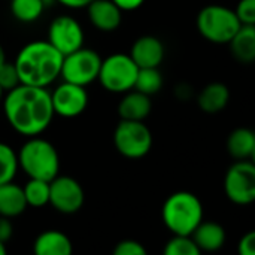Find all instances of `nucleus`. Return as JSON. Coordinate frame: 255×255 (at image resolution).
I'll return each instance as SVG.
<instances>
[{
	"mask_svg": "<svg viewBox=\"0 0 255 255\" xmlns=\"http://www.w3.org/2000/svg\"><path fill=\"white\" fill-rule=\"evenodd\" d=\"M18 169L16 152L7 143L0 142V184L13 181Z\"/></svg>",
	"mask_w": 255,
	"mask_h": 255,
	"instance_id": "obj_25",
	"label": "nucleus"
},
{
	"mask_svg": "<svg viewBox=\"0 0 255 255\" xmlns=\"http://www.w3.org/2000/svg\"><path fill=\"white\" fill-rule=\"evenodd\" d=\"M12 233H13L12 223L9 221V218L0 215V242L6 245V242L12 238Z\"/></svg>",
	"mask_w": 255,
	"mask_h": 255,
	"instance_id": "obj_31",
	"label": "nucleus"
},
{
	"mask_svg": "<svg viewBox=\"0 0 255 255\" xmlns=\"http://www.w3.org/2000/svg\"><path fill=\"white\" fill-rule=\"evenodd\" d=\"M46 40L64 57L84 46V30L75 18L60 15L51 21Z\"/></svg>",
	"mask_w": 255,
	"mask_h": 255,
	"instance_id": "obj_11",
	"label": "nucleus"
},
{
	"mask_svg": "<svg viewBox=\"0 0 255 255\" xmlns=\"http://www.w3.org/2000/svg\"><path fill=\"white\" fill-rule=\"evenodd\" d=\"M239 255H255V232L245 233L238 244Z\"/></svg>",
	"mask_w": 255,
	"mask_h": 255,
	"instance_id": "obj_30",
	"label": "nucleus"
},
{
	"mask_svg": "<svg viewBox=\"0 0 255 255\" xmlns=\"http://www.w3.org/2000/svg\"><path fill=\"white\" fill-rule=\"evenodd\" d=\"M3 94H4V91L1 90V87H0V102L3 100Z\"/></svg>",
	"mask_w": 255,
	"mask_h": 255,
	"instance_id": "obj_36",
	"label": "nucleus"
},
{
	"mask_svg": "<svg viewBox=\"0 0 255 255\" xmlns=\"http://www.w3.org/2000/svg\"><path fill=\"white\" fill-rule=\"evenodd\" d=\"M87 10L91 24L100 31H115L123 22V10L112 0H91Z\"/></svg>",
	"mask_w": 255,
	"mask_h": 255,
	"instance_id": "obj_14",
	"label": "nucleus"
},
{
	"mask_svg": "<svg viewBox=\"0 0 255 255\" xmlns=\"http://www.w3.org/2000/svg\"><path fill=\"white\" fill-rule=\"evenodd\" d=\"M200 253H215L226 244V230L214 221H203L190 235Z\"/></svg>",
	"mask_w": 255,
	"mask_h": 255,
	"instance_id": "obj_16",
	"label": "nucleus"
},
{
	"mask_svg": "<svg viewBox=\"0 0 255 255\" xmlns=\"http://www.w3.org/2000/svg\"><path fill=\"white\" fill-rule=\"evenodd\" d=\"M233 57L245 64L255 60V25H241L229 42Z\"/></svg>",
	"mask_w": 255,
	"mask_h": 255,
	"instance_id": "obj_20",
	"label": "nucleus"
},
{
	"mask_svg": "<svg viewBox=\"0 0 255 255\" xmlns=\"http://www.w3.org/2000/svg\"><path fill=\"white\" fill-rule=\"evenodd\" d=\"M3 109L9 126L27 137L43 133L55 115L51 93L45 87L25 84H19L6 93Z\"/></svg>",
	"mask_w": 255,
	"mask_h": 255,
	"instance_id": "obj_1",
	"label": "nucleus"
},
{
	"mask_svg": "<svg viewBox=\"0 0 255 255\" xmlns=\"http://www.w3.org/2000/svg\"><path fill=\"white\" fill-rule=\"evenodd\" d=\"M88 93L85 87L63 81L52 93L51 102L54 114L63 118L79 117L88 106Z\"/></svg>",
	"mask_w": 255,
	"mask_h": 255,
	"instance_id": "obj_12",
	"label": "nucleus"
},
{
	"mask_svg": "<svg viewBox=\"0 0 255 255\" xmlns=\"http://www.w3.org/2000/svg\"><path fill=\"white\" fill-rule=\"evenodd\" d=\"M227 151L236 160H250L255 154V134L247 127L235 128L227 137Z\"/></svg>",
	"mask_w": 255,
	"mask_h": 255,
	"instance_id": "obj_21",
	"label": "nucleus"
},
{
	"mask_svg": "<svg viewBox=\"0 0 255 255\" xmlns=\"http://www.w3.org/2000/svg\"><path fill=\"white\" fill-rule=\"evenodd\" d=\"M22 187L13 184V181L0 184V215L6 218H15L27 209Z\"/></svg>",
	"mask_w": 255,
	"mask_h": 255,
	"instance_id": "obj_19",
	"label": "nucleus"
},
{
	"mask_svg": "<svg viewBox=\"0 0 255 255\" xmlns=\"http://www.w3.org/2000/svg\"><path fill=\"white\" fill-rule=\"evenodd\" d=\"M163 88V75L158 67H139L133 90L146 96L157 94Z\"/></svg>",
	"mask_w": 255,
	"mask_h": 255,
	"instance_id": "obj_22",
	"label": "nucleus"
},
{
	"mask_svg": "<svg viewBox=\"0 0 255 255\" xmlns=\"http://www.w3.org/2000/svg\"><path fill=\"white\" fill-rule=\"evenodd\" d=\"M117 151L130 160L145 157L152 148V133L143 121L121 120L114 131Z\"/></svg>",
	"mask_w": 255,
	"mask_h": 255,
	"instance_id": "obj_7",
	"label": "nucleus"
},
{
	"mask_svg": "<svg viewBox=\"0 0 255 255\" xmlns=\"http://www.w3.org/2000/svg\"><path fill=\"white\" fill-rule=\"evenodd\" d=\"M123 94L124 97L118 103L120 118L130 121H145V118L151 114L152 109L151 97L133 88Z\"/></svg>",
	"mask_w": 255,
	"mask_h": 255,
	"instance_id": "obj_15",
	"label": "nucleus"
},
{
	"mask_svg": "<svg viewBox=\"0 0 255 255\" xmlns=\"http://www.w3.org/2000/svg\"><path fill=\"white\" fill-rule=\"evenodd\" d=\"M100 64L102 57L97 51L81 46L63 57L60 76L63 81L87 87L97 79Z\"/></svg>",
	"mask_w": 255,
	"mask_h": 255,
	"instance_id": "obj_8",
	"label": "nucleus"
},
{
	"mask_svg": "<svg viewBox=\"0 0 255 255\" xmlns=\"http://www.w3.org/2000/svg\"><path fill=\"white\" fill-rule=\"evenodd\" d=\"M61 63L63 55L48 40L27 43L13 61L21 84L45 88L60 76Z\"/></svg>",
	"mask_w": 255,
	"mask_h": 255,
	"instance_id": "obj_2",
	"label": "nucleus"
},
{
	"mask_svg": "<svg viewBox=\"0 0 255 255\" xmlns=\"http://www.w3.org/2000/svg\"><path fill=\"white\" fill-rule=\"evenodd\" d=\"M18 167L28 178L52 181L60 172V157L55 146L39 136H30L16 152Z\"/></svg>",
	"mask_w": 255,
	"mask_h": 255,
	"instance_id": "obj_3",
	"label": "nucleus"
},
{
	"mask_svg": "<svg viewBox=\"0 0 255 255\" xmlns=\"http://www.w3.org/2000/svg\"><path fill=\"white\" fill-rule=\"evenodd\" d=\"M57 1L66 7H70V9H82L91 3V0H57Z\"/></svg>",
	"mask_w": 255,
	"mask_h": 255,
	"instance_id": "obj_33",
	"label": "nucleus"
},
{
	"mask_svg": "<svg viewBox=\"0 0 255 255\" xmlns=\"http://www.w3.org/2000/svg\"><path fill=\"white\" fill-rule=\"evenodd\" d=\"M241 25L235 10L223 4L205 6L197 15L199 33L212 43H229Z\"/></svg>",
	"mask_w": 255,
	"mask_h": 255,
	"instance_id": "obj_5",
	"label": "nucleus"
},
{
	"mask_svg": "<svg viewBox=\"0 0 255 255\" xmlns=\"http://www.w3.org/2000/svg\"><path fill=\"white\" fill-rule=\"evenodd\" d=\"M6 61V52H4V48L3 45L0 43V64H3Z\"/></svg>",
	"mask_w": 255,
	"mask_h": 255,
	"instance_id": "obj_34",
	"label": "nucleus"
},
{
	"mask_svg": "<svg viewBox=\"0 0 255 255\" xmlns=\"http://www.w3.org/2000/svg\"><path fill=\"white\" fill-rule=\"evenodd\" d=\"M19 84L21 82H19V76H18L15 64L9 63V61H4L3 64H0V87H1V90L4 93H7Z\"/></svg>",
	"mask_w": 255,
	"mask_h": 255,
	"instance_id": "obj_27",
	"label": "nucleus"
},
{
	"mask_svg": "<svg viewBox=\"0 0 255 255\" xmlns=\"http://www.w3.org/2000/svg\"><path fill=\"white\" fill-rule=\"evenodd\" d=\"M128 55L137 67H160L164 58V45L158 37L145 34L133 42Z\"/></svg>",
	"mask_w": 255,
	"mask_h": 255,
	"instance_id": "obj_13",
	"label": "nucleus"
},
{
	"mask_svg": "<svg viewBox=\"0 0 255 255\" xmlns=\"http://www.w3.org/2000/svg\"><path fill=\"white\" fill-rule=\"evenodd\" d=\"M27 206L42 208L49 203V181L30 178L22 187Z\"/></svg>",
	"mask_w": 255,
	"mask_h": 255,
	"instance_id": "obj_23",
	"label": "nucleus"
},
{
	"mask_svg": "<svg viewBox=\"0 0 255 255\" xmlns=\"http://www.w3.org/2000/svg\"><path fill=\"white\" fill-rule=\"evenodd\" d=\"M139 67L128 54L117 52L102 58L97 79L109 93L123 94L133 88Z\"/></svg>",
	"mask_w": 255,
	"mask_h": 255,
	"instance_id": "obj_6",
	"label": "nucleus"
},
{
	"mask_svg": "<svg viewBox=\"0 0 255 255\" xmlns=\"http://www.w3.org/2000/svg\"><path fill=\"white\" fill-rule=\"evenodd\" d=\"M112 253L114 255H145L146 248L134 239H124L115 245Z\"/></svg>",
	"mask_w": 255,
	"mask_h": 255,
	"instance_id": "obj_29",
	"label": "nucleus"
},
{
	"mask_svg": "<svg viewBox=\"0 0 255 255\" xmlns=\"http://www.w3.org/2000/svg\"><path fill=\"white\" fill-rule=\"evenodd\" d=\"M123 12H130V10H136L139 9L145 0H112Z\"/></svg>",
	"mask_w": 255,
	"mask_h": 255,
	"instance_id": "obj_32",
	"label": "nucleus"
},
{
	"mask_svg": "<svg viewBox=\"0 0 255 255\" xmlns=\"http://www.w3.org/2000/svg\"><path fill=\"white\" fill-rule=\"evenodd\" d=\"M224 193L235 205H251L255 200L254 163L250 160H236L226 173Z\"/></svg>",
	"mask_w": 255,
	"mask_h": 255,
	"instance_id": "obj_9",
	"label": "nucleus"
},
{
	"mask_svg": "<svg viewBox=\"0 0 255 255\" xmlns=\"http://www.w3.org/2000/svg\"><path fill=\"white\" fill-rule=\"evenodd\" d=\"M166 255H200L202 253L196 247L191 236L185 235H173L172 239L167 241L164 247Z\"/></svg>",
	"mask_w": 255,
	"mask_h": 255,
	"instance_id": "obj_26",
	"label": "nucleus"
},
{
	"mask_svg": "<svg viewBox=\"0 0 255 255\" xmlns=\"http://www.w3.org/2000/svg\"><path fill=\"white\" fill-rule=\"evenodd\" d=\"M85 200L84 188L72 176L57 175L49 181V203L60 214H76Z\"/></svg>",
	"mask_w": 255,
	"mask_h": 255,
	"instance_id": "obj_10",
	"label": "nucleus"
},
{
	"mask_svg": "<svg viewBox=\"0 0 255 255\" xmlns=\"http://www.w3.org/2000/svg\"><path fill=\"white\" fill-rule=\"evenodd\" d=\"M233 10L242 25H255V0H241Z\"/></svg>",
	"mask_w": 255,
	"mask_h": 255,
	"instance_id": "obj_28",
	"label": "nucleus"
},
{
	"mask_svg": "<svg viewBox=\"0 0 255 255\" xmlns=\"http://www.w3.org/2000/svg\"><path fill=\"white\" fill-rule=\"evenodd\" d=\"M161 218L172 235L190 236L203 220V205L194 193L176 191L166 199Z\"/></svg>",
	"mask_w": 255,
	"mask_h": 255,
	"instance_id": "obj_4",
	"label": "nucleus"
},
{
	"mask_svg": "<svg viewBox=\"0 0 255 255\" xmlns=\"http://www.w3.org/2000/svg\"><path fill=\"white\" fill-rule=\"evenodd\" d=\"M33 253L36 255H70L73 253V245L63 232L46 230L36 238Z\"/></svg>",
	"mask_w": 255,
	"mask_h": 255,
	"instance_id": "obj_17",
	"label": "nucleus"
},
{
	"mask_svg": "<svg viewBox=\"0 0 255 255\" xmlns=\"http://www.w3.org/2000/svg\"><path fill=\"white\" fill-rule=\"evenodd\" d=\"M230 100V90L223 82H211L208 84L197 96L199 108L205 114H218L221 112Z\"/></svg>",
	"mask_w": 255,
	"mask_h": 255,
	"instance_id": "obj_18",
	"label": "nucleus"
},
{
	"mask_svg": "<svg viewBox=\"0 0 255 255\" xmlns=\"http://www.w3.org/2000/svg\"><path fill=\"white\" fill-rule=\"evenodd\" d=\"M6 254V247H4V244H1L0 242V255H4Z\"/></svg>",
	"mask_w": 255,
	"mask_h": 255,
	"instance_id": "obj_35",
	"label": "nucleus"
},
{
	"mask_svg": "<svg viewBox=\"0 0 255 255\" xmlns=\"http://www.w3.org/2000/svg\"><path fill=\"white\" fill-rule=\"evenodd\" d=\"M45 10V0H10L12 16L21 22H33Z\"/></svg>",
	"mask_w": 255,
	"mask_h": 255,
	"instance_id": "obj_24",
	"label": "nucleus"
}]
</instances>
